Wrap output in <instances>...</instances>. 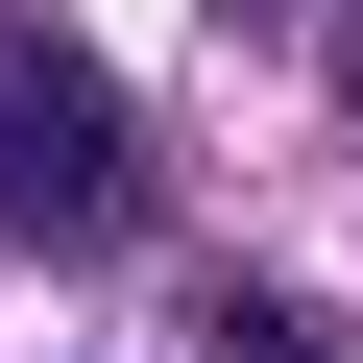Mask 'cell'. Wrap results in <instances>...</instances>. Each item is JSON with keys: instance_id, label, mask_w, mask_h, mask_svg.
<instances>
[{"instance_id": "obj_1", "label": "cell", "mask_w": 363, "mask_h": 363, "mask_svg": "<svg viewBox=\"0 0 363 363\" xmlns=\"http://www.w3.org/2000/svg\"><path fill=\"white\" fill-rule=\"evenodd\" d=\"M0 218H25V242H121V218H145V121H121L97 49H49V25H0Z\"/></svg>"}, {"instance_id": "obj_3", "label": "cell", "mask_w": 363, "mask_h": 363, "mask_svg": "<svg viewBox=\"0 0 363 363\" xmlns=\"http://www.w3.org/2000/svg\"><path fill=\"white\" fill-rule=\"evenodd\" d=\"M339 73H363V0H339Z\"/></svg>"}, {"instance_id": "obj_2", "label": "cell", "mask_w": 363, "mask_h": 363, "mask_svg": "<svg viewBox=\"0 0 363 363\" xmlns=\"http://www.w3.org/2000/svg\"><path fill=\"white\" fill-rule=\"evenodd\" d=\"M218 363H339V315L315 291H218Z\"/></svg>"}]
</instances>
